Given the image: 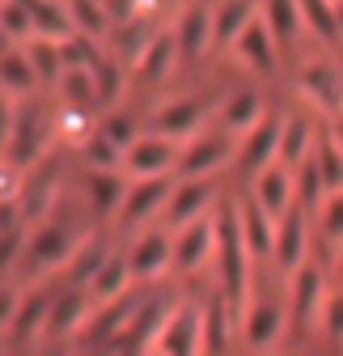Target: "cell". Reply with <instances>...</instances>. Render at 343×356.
Instances as JSON below:
<instances>
[{"label": "cell", "instance_id": "6da1fadb", "mask_svg": "<svg viewBox=\"0 0 343 356\" xmlns=\"http://www.w3.org/2000/svg\"><path fill=\"white\" fill-rule=\"evenodd\" d=\"M217 254H221V276H225V301L233 314H246V284H250V246L242 238V220H237V204H221L217 208Z\"/></svg>", "mask_w": 343, "mask_h": 356}, {"label": "cell", "instance_id": "7a4b0ae2", "mask_svg": "<svg viewBox=\"0 0 343 356\" xmlns=\"http://www.w3.org/2000/svg\"><path fill=\"white\" fill-rule=\"evenodd\" d=\"M51 127L56 123L47 119V111H42L38 102H22L13 111V131H9V157H13V165H30L42 153V145H47Z\"/></svg>", "mask_w": 343, "mask_h": 356}, {"label": "cell", "instance_id": "3957f363", "mask_svg": "<svg viewBox=\"0 0 343 356\" xmlns=\"http://www.w3.org/2000/svg\"><path fill=\"white\" fill-rule=\"evenodd\" d=\"M296 85H301V94H306L322 115H331V119L343 115V72H339L335 64H326V60L306 64L301 76H296Z\"/></svg>", "mask_w": 343, "mask_h": 356}, {"label": "cell", "instance_id": "277c9868", "mask_svg": "<svg viewBox=\"0 0 343 356\" xmlns=\"http://www.w3.org/2000/svg\"><path fill=\"white\" fill-rule=\"evenodd\" d=\"M123 165L132 170L136 178H165L169 170L178 165V145L169 140V136H140L132 149L123 153Z\"/></svg>", "mask_w": 343, "mask_h": 356}, {"label": "cell", "instance_id": "5b68a950", "mask_svg": "<svg viewBox=\"0 0 343 356\" xmlns=\"http://www.w3.org/2000/svg\"><path fill=\"white\" fill-rule=\"evenodd\" d=\"M212 195H217V187H212V178H183V183L174 187V195H169V204H165L169 225L187 229L191 220L208 216V204H212Z\"/></svg>", "mask_w": 343, "mask_h": 356}, {"label": "cell", "instance_id": "8992f818", "mask_svg": "<svg viewBox=\"0 0 343 356\" xmlns=\"http://www.w3.org/2000/svg\"><path fill=\"white\" fill-rule=\"evenodd\" d=\"M254 200L267 208L271 220H280L288 208H296V178H292V170L280 165V161L267 165L259 178H254Z\"/></svg>", "mask_w": 343, "mask_h": 356}, {"label": "cell", "instance_id": "52a82bcc", "mask_svg": "<svg viewBox=\"0 0 343 356\" xmlns=\"http://www.w3.org/2000/svg\"><path fill=\"white\" fill-rule=\"evenodd\" d=\"M174 195V178H136L132 187H127V200H123V225H140L144 216H153L157 208L169 204Z\"/></svg>", "mask_w": 343, "mask_h": 356}, {"label": "cell", "instance_id": "ba28073f", "mask_svg": "<svg viewBox=\"0 0 343 356\" xmlns=\"http://www.w3.org/2000/svg\"><path fill=\"white\" fill-rule=\"evenodd\" d=\"M280 131H284V123L276 115H263L259 127L246 131V140H242V165L254 170V178H259L267 165L280 161Z\"/></svg>", "mask_w": 343, "mask_h": 356}, {"label": "cell", "instance_id": "9c48e42d", "mask_svg": "<svg viewBox=\"0 0 343 356\" xmlns=\"http://www.w3.org/2000/svg\"><path fill=\"white\" fill-rule=\"evenodd\" d=\"M212 246H217V212H208V216L191 220L187 229H178L174 263L183 267V272H195L203 259H212Z\"/></svg>", "mask_w": 343, "mask_h": 356}, {"label": "cell", "instance_id": "30bf717a", "mask_svg": "<svg viewBox=\"0 0 343 356\" xmlns=\"http://www.w3.org/2000/svg\"><path fill=\"white\" fill-rule=\"evenodd\" d=\"M318 309H326L322 272L314 263H301V267H296V280H292V318H296V331H306Z\"/></svg>", "mask_w": 343, "mask_h": 356}, {"label": "cell", "instance_id": "8fae6325", "mask_svg": "<svg viewBox=\"0 0 343 356\" xmlns=\"http://www.w3.org/2000/svg\"><path fill=\"white\" fill-rule=\"evenodd\" d=\"M169 263H174V242H169L165 234H157V229L140 234L132 242V250H127V267H132V276H144V280L161 276Z\"/></svg>", "mask_w": 343, "mask_h": 356}, {"label": "cell", "instance_id": "7c38bea8", "mask_svg": "<svg viewBox=\"0 0 343 356\" xmlns=\"http://www.w3.org/2000/svg\"><path fill=\"white\" fill-rule=\"evenodd\" d=\"M242 327H246L250 348H271L280 339V331H284V301H276V297L254 301L242 314Z\"/></svg>", "mask_w": 343, "mask_h": 356}, {"label": "cell", "instance_id": "4fadbf2b", "mask_svg": "<svg viewBox=\"0 0 343 356\" xmlns=\"http://www.w3.org/2000/svg\"><path fill=\"white\" fill-rule=\"evenodd\" d=\"M271 259L280 267H301V259H306V208L301 204L288 208L276 220V250H271Z\"/></svg>", "mask_w": 343, "mask_h": 356}, {"label": "cell", "instance_id": "5bb4252c", "mask_svg": "<svg viewBox=\"0 0 343 356\" xmlns=\"http://www.w3.org/2000/svg\"><path fill=\"white\" fill-rule=\"evenodd\" d=\"M212 17H217V13H208V5H191L178 17V51H183V60H199L208 51V42H217V26H212Z\"/></svg>", "mask_w": 343, "mask_h": 356}, {"label": "cell", "instance_id": "9a60e30c", "mask_svg": "<svg viewBox=\"0 0 343 356\" xmlns=\"http://www.w3.org/2000/svg\"><path fill=\"white\" fill-rule=\"evenodd\" d=\"M233 51L250 64V68H259V72H271L276 68V34H271V26L263 22V17H254L242 34H237V42H233Z\"/></svg>", "mask_w": 343, "mask_h": 356}, {"label": "cell", "instance_id": "2e32d148", "mask_svg": "<svg viewBox=\"0 0 343 356\" xmlns=\"http://www.w3.org/2000/svg\"><path fill=\"white\" fill-rule=\"evenodd\" d=\"M237 220H242V238H246L250 254H271L276 250V220L267 216V208L254 195L237 204Z\"/></svg>", "mask_w": 343, "mask_h": 356}, {"label": "cell", "instance_id": "e0dca14e", "mask_svg": "<svg viewBox=\"0 0 343 356\" xmlns=\"http://www.w3.org/2000/svg\"><path fill=\"white\" fill-rule=\"evenodd\" d=\"M233 153V140L229 136H199L187 153H183V178H208L217 165H225Z\"/></svg>", "mask_w": 343, "mask_h": 356}, {"label": "cell", "instance_id": "ac0fdd59", "mask_svg": "<svg viewBox=\"0 0 343 356\" xmlns=\"http://www.w3.org/2000/svg\"><path fill=\"white\" fill-rule=\"evenodd\" d=\"M199 343H203V327H199L195 309H178L161 331V352L165 356H199Z\"/></svg>", "mask_w": 343, "mask_h": 356}, {"label": "cell", "instance_id": "d6986e66", "mask_svg": "<svg viewBox=\"0 0 343 356\" xmlns=\"http://www.w3.org/2000/svg\"><path fill=\"white\" fill-rule=\"evenodd\" d=\"M314 127H310V119H301V115H292V119H284V131H280V165H288V170H296V165H306L310 157H314Z\"/></svg>", "mask_w": 343, "mask_h": 356}, {"label": "cell", "instance_id": "ffe728a7", "mask_svg": "<svg viewBox=\"0 0 343 356\" xmlns=\"http://www.w3.org/2000/svg\"><path fill=\"white\" fill-rule=\"evenodd\" d=\"M203 123V102H195V98H178V102H169V106H161L157 111V119H153V131L157 136H187V131H195Z\"/></svg>", "mask_w": 343, "mask_h": 356}, {"label": "cell", "instance_id": "44dd1931", "mask_svg": "<svg viewBox=\"0 0 343 356\" xmlns=\"http://www.w3.org/2000/svg\"><path fill=\"white\" fill-rule=\"evenodd\" d=\"M174 51H178V34H169V30L153 34L149 47L136 56V72H140L144 81H161L169 68H174Z\"/></svg>", "mask_w": 343, "mask_h": 356}, {"label": "cell", "instance_id": "7402d4cb", "mask_svg": "<svg viewBox=\"0 0 343 356\" xmlns=\"http://www.w3.org/2000/svg\"><path fill=\"white\" fill-rule=\"evenodd\" d=\"M72 250H76V242H72L68 229H60V225H42V229L30 238V263H38V267L68 263Z\"/></svg>", "mask_w": 343, "mask_h": 356}, {"label": "cell", "instance_id": "603a6c76", "mask_svg": "<svg viewBox=\"0 0 343 356\" xmlns=\"http://www.w3.org/2000/svg\"><path fill=\"white\" fill-rule=\"evenodd\" d=\"M127 284H132V267H127V254H110L106 267L90 280V297H98V301H119V297H127Z\"/></svg>", "mask_w": 343, "mask_h": 356}, {"label": "cell", "instance_id": "cb8c5ba5", "mask_svg": "<svg viewBox=\"0 0 343 356\" xmlns=\"http://www.w3.org/2000/svg\"><path fill=\"white\" fill-rule=\"evenodd\" d=\"M0 85L9 89V98L17 94V98H26V94H34L38 89V72H34V64L26 60V51H5L0 56Z\"/></svg>", "mask_w": 343, "mask_h": 356}, {"label": "cell", "instance_id": "d4e9b609", "mask_svg": "<svg viewBox=\"0 0 343 356\" xmlns=\"http://www.w3.org/2000/svg\"><path fill=\"white\" fill-rule=\"evenodd\" d=\"M221 123L229 131H250V127H259L263 123V98L254 94V89H237V94L225 102L221 111Z\"/></svg>", "mask_w": 343, "mask_h": 356}, {"label": "cell", "instance_id": "484cf974", "mask_svg": "<svg viewBox=\"0 0 343 356\" xmlns=\"http://www.w3.org/2000/svg\"><path fill=\"white\" fill-rule=\"evenodd\" d=\"M22 51H26V60L34 64V72H38L42 81H56V85H60V76H64V51H60V42H56V38L34 34Z\"/></svg>", "mask_w": 343, "mask_h": 356}, {"label": "cell", "instance_id": "4316f807", "mask_svg": "<svg viewBox=\"0 0 343 356\" xmlns=\"http://www.w3.org/2000/svg\"><path fill=\"white\" fill-rule=\"evenodd\" d=\"M250 22H254V0H229V5H221L217 17H212V26H217V42H221V47L237 42V34Z\"/></svg>", "mask_w": 343, "mask_h": 356}, {"label": "cell", "instance_id": "83f0119b", "mask_svg": "<svg viewBox=\"0 0 343 356\" xmlns=\"http://www.w3.org/2000/svg\"><path fill=\"white\" fill-rule=\"evenodd\" d=\"M68 17H72V30H81V38H102L110 26L102 0H68Z\"/></svg>", "mask_w": 343, "mask_h": 356}, {"label": "cell", "instance_id": "f1b7e54d", "mask_svg": "<svg viewBox=\"0 0 343 356\" xmlns=\"http://www.w3.org/2000/svg\"><path fill=\"white\" fill-rule=\"evenodd\" d=\"M301 5V22L314 26V34L322 42H339V9H335V0H296Z\"/></svg>", "mask_w": 343, "mask_h": 356}, {"label": "cell", "instance_id": "f546056e", "mask_svg": "<svg viewBox=\"0 0 343 356\" xmlns=\"http://www.w3.org/2000/svg\"><path fill=\"white\" fill-rule=\"evenodd\" d=\"M85 68H90V76H94V85H98V102H115V98L123 94V72H119V64H115L110 56H102V51L94 47L90 60H85Z\"/></svg>", "mask_w": 343, "mask_h": 356}, {"label": "cell", "instance_id": "4dcf8cb0", "mask_svg": "<svg viewBox=\"0 0 343 356\" xmlns=\"http://www.w3.org/2000/svg\"><path fill=\"white\" fill-rule=\"evenodd\" d=\"M136 314H140V309H136L132 293H127V297H119V301H110V305L102 309V318L90 327V335H94V339H106V335L115 339V335H123L127 327H132V318H136Z\"/></svg>", "mask_w": 343, "mask_h": 356}, {"label": "cell", "instance_id": "1f68e13d", "mask_svg": "<svg viewBox=\"0 0 343 356\" xmlns=\"http://www.w3.org/2000/svg\"><path fill=\"white\" fill-rule=\"evenodd\" d=\"M263 22L271 26V34L280 38V42H292L296 38V30H301V5L296 0H263Z\"/></svg>", "mask_w": 343, "mask_h": 356}, {"label": "cell", "instance_id": "d6a6232c", "mask_svg": "<svg viewBox=\"0 0 343 356\" xmlns=\"http://www.w3.org/2000/svg\"><path fill=\"white\" fill-rule=\"evenodd\" d=\"M42 318H51V297L42 293V289H34V293H26V301L17 305V314H13V335L30 339Z\"/></svg>", "mask_w": 343, "mask_h": 356}, {"label": "cell", "instance_id": "836d02e7", "mask_svg": "<svg viewBox=\"0 0 343 356\" xmlns=\"http://www.w3.org/2000/svg\"><path fill=\"white\" fill-rule=\"evenodd\" d=\"M90 195H94V208L98 212H123V200H127V187L119 183L115 170H94L90 174Z\"/></svg>", "mask_w": 343, "mask_h": 356}, {"label": "cell", "instance_id": "e575fe53", "mask_svg": "<svg viewBox=\"0 0 343 356\" xmlns=\"http://www.w3.org/2000/svg\"><path fill=\"white\" fill-rule=\"evenodd\" d=\"M106 259H110V254H106L102 238H90V242H81V246L72 250V259H68V263H72V276H76L85 289H90V280L106 267Z\"/></svg>", "mask_w": 343, "mask_h": 356}, {"label": "cell", "instance_id": "d590c367", "mask_svg": "<svg viewBox=\"0 0 343 356\" xmlns=\"http://www.w3.org/2000/svg\"><path fill=\"white\" fill-rule=\"evenodd\" d=\"M199 327H203V348L225 352V343H229V301L225 297L212 301V309L199 318Z\"/></svg>", "mask_w": 343, "mask_h": 356}, {"label": "cell", "instance_id": "8d00e7d4", "mask_svg": "<svg viewBox=\"0 0 343 356\" xmlns=\"http://www.w3.org/2000/svg\"><path fill=\"white\" fill-rule=\"evenodd\" d=\"M314 157H318V170H322L326 195L343 191V149L335 145V136H322V140H318V149H314Z\"/></svg>", "mask_w": 343, "mask_h": 356}, {"label": "cell", "instance_id": "74e56055", "mask_svg": "<svg viewBox=\"0 0 343 356\" xmlns=\"http://www.w3.org/2000/svg\"><path fill=\"white\" fill-rule=\"evenodd\" d=\"M296 174V204L301 208H322V200H326V183H322V170H318V157H310L306 165H296L292 170Z\"/></svg>", "mask_w": 343, "mask_h": 356}, {"label": "cell", "instance_id": "f35d334b", "mask_svg": "<svg viewBox=\"0 0 343 356\" xmlns=\"http://www.w3.org/2000/svg\"><path fill=\"white\" fill-rule=\"evenodd\" d=\"M81 309H85V297L81 293H64L51 301V318H47V331L51 335H68L76 323H81Z\"/></svg>", "mask_w": 343, "mask_h": 356}, {"label": "cell", "instance_id": "ab89813d", "mask_svg": "<svg viewBox=\"0 0 343 356\" xmlns=\"http://www.w3.org/2000/svg\"><path fill=\"white\" fill-rule=\"evenodd\" d=\"M0 34H5V38H26V42H30L34 17H30V9L22 5V0H0Z\"/></svg>", "mask_w": 343, "mask_h": 356}, {"label": "cell", "instance_id": "60d3db41", "mask_svg": "<svg viewBox=\"0 0 343 356\" xmlns=\"http://www.w3.org/2000/svg\"><path fill=\"white\" fill-rule=\"evenodd\" d=\"M60 89H64V98L68 102H98V85H94V76H90V68L85 64H76V68H64V76H60Z\"/></svg>", "mask_w": 343, "mask_h": 356}, {"label": "cell", "instance_id": "b9f144b4", "mask_svg": "<svg viewBox=\"0 0 343 356\" xmlns=\"http://www.w3.org/2000/svg\"><path fill=\"white\" fill-rule=\"evenodd\" d=\"M318 229L331 242H343V191H335V195L322 200V208H318Z\"/></svg>", "mask_w": 343, "mask_h": 356}, {"label": "cell", "instance_id": "7bdbcfd3", "mask_svg": "<svg viewBox=\"0 0 343 356\" xmlns=\"http://www.w3.org/2000/svg\"><path fill=\"white\" fill-rule=\"evenodd\" d=\"M85 157H90L98 170H115V165L123 161V149H115L102 131H90V140H85Z\"/></svg>", "mask_w": 343, "mask_h": 356}, {"label": "cell", "instance_id": "ee69618b", "mask_svg": "<svg viewBox=\"0 0 343 356\" xmlns=\"http://www.w3.org/2000/svg\"><path fill=\"white\" fill-rule=\"evenodd\" d=\"M98 131H102V136H106L115 149H123V153H127V149H132V145L140 140L136 131H132V119H123V115H110V119H102V127H98Z\"/></svg>", "mask_w": 343, "mask_h": 356}, {"label": "cell", "instance_id": "f6af8a7d", "mask_svg": "<svg viewBox=\"0 0 343 356\" xmlns=\"http://www.w3.org/2000/svg\"><path fill=\"white\" fill-rule=\"evenodd\" d=\"M322 327L335 343H343V293L326 297V309H322Z\"/></svg>", "mask_w": 343, "mask_h": 356}, {"label": "cell", "instance_id": "bcb514c9", "mask_svg": "<svg viewBox=\"0 0 343 356\" xmlns=\"http://www.w3.org/2000/svg\"><path fill=\"white\" fill-rule=\"evenodd\" d=\"M13 98H5L0 94V145H9V131H13Z\"/></svg>", "mask_w": 343, "mask_h": 356}, {"label": "cell", "instance_id": "7dc6e473", "mask_svg": "<svg viewBox=\"0 0 343 356\" xmlns=\"http://www.w3.org/2000/svg\"><path fill=\"white\" fill-rule=\"evenodd\" d=\"M17 305H22V301H17V293H13V289H0V327H9V323H13Z\"/></svg>", "mask_w": 343, "mask_h": 356}, {"label": "cell", "instance_id": "c3c4849f", "mask_svg": "<svg viewBox=\"0 0 343 356\" xmlns=\"http://www.w3.org/2000/svg\"><path fill=\"white\" fill-rule=\"evenodd\" d=\"M22 246V229H9V234H0V267H5V259H13Z\"/></svg>", "mask_w": 343, "mask_h": 356}, {"label": "cell", "instance_id": "681fc988", "mask_svg": "<svg viewBox=\"0 0 343 356\" xmlns=\"http://www.w3.org/2000/svg\"><path fill=\"white\" fill-rule=\"evenodd\" d=\"M331 136H335V145H339V149H343V119H339V127H335V131H331Z\"/></svg>", "mask_w": 343, "mask_h": 356}, {"label": "cell", "instance_id": "f907efd6", "mask_svg": "<svg viewBox=\"0 0 343 356\" xmlns=\"http://www.w3.org/2000/svg\"><path fill=\"white\" fill-rule=\"evenodd\" d=\"M339 272H343V254H339Z\"/></svg>", "mask_w": 343, "mask_h": 356}]
</instances>
